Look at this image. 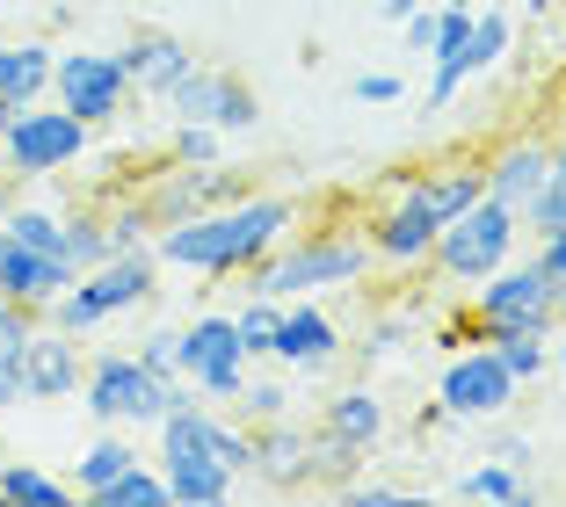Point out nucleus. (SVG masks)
Wrapping results in <instances>:
<instances>
[{
    "label": "nucleus",
    "instance_id": "1",
    "mask_svg": "<svg viewBox=\"0 0 566 507\" xmlns=\"http://www.w3.org/2000/svg\"><path fill=\"white\" fill-rule=\"evenodd\" d=\"M298 225V203L291 197H269V189H248V197L218 203V211H197L182 225H160L153 232V254L167 268H197V276H240L283 246V232Z\"/></svg>",
    "mask_w": 566,
    "mask_h": 507
},
{
    "label": "nucleus",
    "instance_id": "2",
    "mask_svg": "<svg viewBox=\"0 0 566 507\" xmlns=\"http://www.w3.org/2000/svg\"><path fill=\"white\" fill-rule=\"evenodd\" d=\"M254 297H327L370 276V240L364 225H291L283 246H269L254 268H240Z\"/></svg>",
    "mask_w": 566,
    "mask_h": 507
},
{
    "label": "nucleus",
    "instance_id": "3",
    "mask_svg": "<svg viewBox=\"0 0 566 507\" xmlns=\"http://www.w3.org/2000/svg\"><path fill=\"white\" fill-rule=\"evenodd\" d=\"M73 399L87 406L95 427H160V413L189 406L197 384H189V377H153L132 348H102V356H87Z\"/></svg>",
    "mask_w": 566,
    "mask_h": 507
},
{
    "label": "nucleus",
    "instance_id": "4",
    "mask_svg": "<svg viewBox=\"0 0 566 507\" xmlns=\"http://www.w3.org/2000/svg\"><path fill=\"white\" fill-rule=\"evenodd\" d=\"M153 291H160V254H153V246H124L109 262L81 268V276L44 305V319L66 327V334H95V327H109V319H124V311H138Z\"/></svg>",
    "mask_w": 566,
    "mask_h": 507
},
{
    "label": "nucleus",
    "instance_id": "5",
    "mask_svg": "<svg viewBox=\"0 0 566 507\" xmlns=\"http://www.w3.org/2000/svg\"><path fill=\"white\" fill-rule=\"evenodd\" d=\"M516 254H523V211L480 197V203H465V211L436 232L429 268H436V283H450V291H472L480 276H494V268L516 262Z\"/></svg>",
    "mask_w": 566,
    "mask_h": 507
},
{
    "label": "nucleus",
    "instance_id": "6",
    "mask_svg": "<svg viewBox=\"0 0 566 507\" xmlns=\"http://www.w3.org/2000/svg\"><path fill=\"white\" fill-rule=\"evenodd\" d=\"M160 478H167V507H218L233 500L240 478L218 464L211 450V406L203 399H189V406L160 413Z\"/></svg>",
    "mask_w": 566,
    "mask_h": 507
},
{
    "label": "nucleus",
    "instance_id": "7",
    "mask_svg": "<svg viewBox=\"0 0 566 507\" xmlns=\"http://www.w3.org/2000/svg\"><path fill=\"white\" fill-rule=\"evenodd\" d=\"M465 311L472 327H480V341H494V334H559V283H552V268L537 262H501L494 276H480L465 291Z\"/></svg>",
    "mask_w": 566,
    "mask_h": 507
},
{
    "label": "nucleus",
    "instance_id": "8",
    "mask_svg": "<svg viewBox=\"0 0 566 507\" xmlns=\"http://www.w3.org/2000/svg\"><path fill=\"white\" fill-rule=\"evenodd\" d=\"M87 152H95V131L59 102H22L0 124V167L15 181H59L73 167H87Z\"/></svg>",
    "mask_w": 566,
    "mask_h": 507
},
{
    "label": "nucleus",
    "instance_id": "9",
    "mask_svg": "<svg viewBox=\"0 0 566 507\" xmlns=\"http://www.w3.org/2000/svg\"><path fill=\"white\" fill-rule=\"evenodd\" d=\"M175 370L197 384L203 406H233L240 384H248V348H240V327H233V311H197L182 327V341H175Z\"/></svg>",
    "mask_w": 566,
    "mask_h": 507
},
{
    "label": "nucleus",
    "instance_id": "10",
    "mask_svg": "<svg viewBox=\"0 0 566 507\" xmlns=\"http://www.w3.org/2000/svg\"><path fill=\"white\" fill-rule=\"evenodd\" d=\"M51 102H59V109H73L87 131L117 124V116L132 109L124 59H117V51H95V44H66L59 59H51Z\"/></svg>",
    "mask_w": 566,
    "mask_h": 507
},
{
    "label": "nucleus",
    "instance_id": "11",
    "mask_svg": "<svg viewBox=\"0 0 566 507\" xmlns=\"http://www.w3.org/2000/svg\"><path fill=\"white\" fill-rule=\"evenodd\" d=\"M138 197H146L153 225H182L197 211H218V203L248 197V175L233 160H160L146 181H138Z\"/></svg>",
    "mask_w": 566,
    "mask_h": 507
},
{
    "label": "nucleus",
    "instance_id": "12",
    "mask_svg": "<svg viewBox=\"0 0 566 507\" xmlns=\"http://www.w3.org/2000/svg\"><path fill=\"white\" fill-rule=\"evenodd\" d=\"M160 102L175 109V124H211V131H226V138H240V131H254V124H262L254 87L240 81V73H226V66H203V59L175 87H167Z\"/></svg>",
    "mask_w": 566,
    "mask_h": 507
},
{
    "label": "nucleus",
    "instance_id": "13",
    "mask_svg": "<svg viewBox=\"0 0 566 507\" xmlns=\"http://www.w3.org/2000/svg\"><path fill=\"white\" fill-rule=\"evenodd\" d=\"M516 392H523V384L501 370V356L486 341L443 356V377H436V399H443L450 421H501V413L516 406Z\"/></svg>",
    "mask_w": 566,
    "mask_h": 507
},
{
    "label": "nucleus",
    "instance_id": "14",
    "mask_svg": "<svg viewBox=\"0 0 566 507\" xmlns=\"http://www.w3.org/2000/svg\"><path fill=\"white\" fill-rule=\"evenodd\" d=\"M269 356L283 362V370H334V362L349 356V334H342V319H334L319 297H283V319H276V348Z\"/></svg>",
    "mask_w": 566,
    "mask_h": 507
},
{
    "label": "nucleus",
    "instance_id": "15",
    "mask_svg": "<svg viewBox=\"0 0 566 507\" xmlns=\"http://www.w3.org/2000/svg\"><path fill=\"white\" fill-rule=\"evenodd\" d=\"M81 370H87L81 334H66V327H51V319H36V334L22 341V356H15V384H22V399H30V406L73 399V392H81Z\"/></svg>",
    "mask_w": 566,
    "mask_h": 507
},
{
    "label": "nucleus",
    "instance_id": "16",
    "mask_svg": "<svg viewBox=\"0 0 566 507\" xmlns=\"http://www.w3.org/2000/svg\"><path fill=\"white\" fill-rule=\"evenodd\" d=\"M552 138L545 131H509V138H494V146L480 152V189L494 203H509V211H523V203L537 197V181H545V167H552Z\"/></svg>",
    "mask_w": 566,
    "mask_h": 507
},
{
    "label": "nucleus",
    "instance_id": "17",
    "mask_svg": "<svg viewBox=\"0 0 566 507\" xmlns=\"http://www.w3.org/2000/svg\"><path fill=\"white\" fill-rule=\"evenodd\" d=\"M254 427V464L248 478L269 493H305L313 486V427H298L291 413H276V421H248Z\"/></svg>",
    "mask_w": 566,
    "mask_h": 507
},
{
    "label": "nucleus",
    "instance_id": "18",
    "mask_svg": "<svg viewBox=\"0 0 566 507\" xmlns=\"http://www.w3.org/2000/svg\"><path fill=\"white\" fill-rule=\"evenodd\" d=\"M392 197H407L436 232H443L450 218L465 211V203L486 197V189H480V160H429V167H407V175L392 181Z\"/></svg>",
    "mask_w": 566,
    "mask_h": 507
},
{
    "label": "nucleus",
    "instance_id": "19",
    "mask_svg": "<svg viewBox=\"0 0 566 507\" xmlns=\"http://www.w3.org/2000/svg\"><path fill=\"white\" fill-rule=\"evenodd\" d=\"M117 59H124V81H132V95L160 102L167 87L197 66V44H189V36H175V30H153V22H138V30L124 36Z\"/></svg>",
    "mask_w": 566,
    "mask_h": 507
},
{
    "label": "nucleus",
    "instance_id": "20",
    "mask_svg": "<svg viewBox=\"0 0 566 507\" xmlns=\"http://www.w3.org/2000/svg\"><path fill=\"white\" fill-rule=\"evenodd\" d=\"M73 276H81V268H73L66 254H44V246H22V240H8V232H0V297H15V305H36V311H44Z\"/></svg>",
    "mask_w": 566,
    "mask_h": 507
},
{
    "label": "nucleus",
    "instance_id": "21",
    "mask_svg": "<svg viewBox=\"0 0 566 507\" xmlns=\"http://www.w3.org/2000/svg\"><path fill=\"white\" fill-rule=\"evenodd\" d=\"M364 240H370V262H385V268H421V262H429V246H436V225L407 197H392L385 211L364 218Z\"/></svg>",
    "mask_w": 566,
    "mask_h": 507
},
{
    "label": "nucleus",
    "instance_id": "22",
    "mask_svg": "<svg viewBox=\"0 0 566 507\" xmlns=\"http://www.w3.org/2000/svg\"><path fill=\"white\" fill-rule=\"evenodd\" d=\"M319 427L342 435V442H356V450L370 457V450L385 442V427H392V413H385V399L370 392V384H342V392L319 406Z\"/></svg>",
    "mask_w": 566,
    "mask_h": 507
},
{
    "label": "nucleus",
    "instance_id": "23",
    "mask_svg": "<svg viewBox=\"0 0 566 507\" xmlns=\"http://www.w3.org/2000/svg\"><path fill=\"white\" fill-rule=\"evenodd\" d=\"M51 59H59V44H44V36L0 44V102H8V109H22V102H44V95H51Z\"/></svg>",
    "mask_w": 566,
    "mask_h": 507
},
{
    "label": "nucleus",
    "instance_id": "24",
    "mask_svg": "<svg viewBox=\"0 0 566 507\" xmlns=\"http://www.w3.org/2000/svg\"><path fill=\"white\" fill-rule=\"evenodd\" d=\"M132 464H138V442L124 435V427H102V435L81 450V464H73V493L87 500V493H102L109 478H124Z\"/></svg>",
    "mask_w": 566,
    "mask_h": 507
},
{
    "label": "nucleus",
    "instance_id": "25",
    "mask_svg": "<svg viewBox=\"0 0 566 507\" xmlns=\"http://www.w3.org/2000/svg\"><path fill=\"white\" fill-rule=\"evenodd\" d=\"M523 232H531V240H559V232H566V146L552 152L537 197L523 203Z\"/></svg>",
    "mask_w": 566,
    "mask_h": 507
},
{
    "label": "nucleus",
    "instance_id": "26",
    "mask_svg": "<svg viewBox=\"0 0 566 507\" xmlns=\"http://www.w3.org/2000/svg\"><path fill=\"white\" fill-rule=\"evenodd\" d=\"M0 500H8V507H15V500L59 507V500H73V478H51L44 464H30V457H0Z\"/></svg>",
    "mask_w": 566,
    "mask_h": 507
},
{
    "label": "nucleus",
    "instance_id": "27",
    "mask_svg": "<svg viewBox=\"0 0 566 507\" xmlns=\"http://www.w3.org/2000/svg\"><path fill=\"white\" fill-rule=\"evenodd\" d=\"M509 44H516V22L501 15V8H472V36H465V73L472 81H486V73L501 66V59H509Z\"/></svg>",
    "mask_w": 566,
    "mask_h": 507
},
{
    "label": "nucleus",
    "instance_id": "28",
    "mask_svg": "<svg viewBox=\"0 0 566 507\" xmlns=\"http://www.w3.org/2000/svg\"><path fill=\"white\" fill-rule=\"evenodd\" d=\"M59 254H66L73 268H95V262H109L117 246H109V225H102V203H73L66 211V232H59Z\"/></svg>",
    "mask_w": 566,
    "mask_h": 507
},
{
    "label": "nucleus",
    "instance_id": "29",
    "mask_svg": "<svg viewBox=\"0 0 566 507\" xmlns=\"http://www.w3.org/2000/svg\"><path fill=\"white\" fill-rule=\"evenodd\" d=\"M415 327H421V311H378V319L349 341V356L364 362V370H370V362H392L407 341H415Z\"/></svg>",
    "mask_w": 566,
    "mask_h": 507
},
{
    "label": "nucleus",
    "instance_id": "30",
    "mask_svg": "<svg viewBox=\"0 0 566 507\" xmlns=\"http://www.w3.org/2000/svg\"><path fill=\"white\" fill-rule=\"evenodd\" d=\"M95 507H167V478H160V464H146L138 457L124 478H109L102 493H87Z\"/></svg>",
    "mask_w": 566,
    "mask_h": 507
},
{
    "label": "nucleus",
    "instance_id": "31",
    "mask_svg": "<svg viewBox=\"0 0 566 507\" xmlns=\"http://www.w3.org/2000/svg\"><path fill=\"white\" fill-rule=\"evenodd\" d=\"M458 500H531V472H509V464L480 457L472 472H458Z\"/></svg>",
    "mask_w": 566,
    "mask_h": 507
},
{
    "label": "nucleus",
    "instance_id": "32",
    "mask_svg": "<svg viewBox=\"0 0 566 507\" xmlns=\"http://www.w3.org/2000/svg\"><path fill=\"white\" fill-rule=\"evenodd\" d=\"M486 348L501 356V370L516 377V384H537L552 370V334H494Z\"/></svg>",
    "mask_w": 566,
    "mask_h": 507
},
{
    "label": "nucleus",
    "instance_id": "33",
    "mask_svg": "<svg viewBox=\"0 0 566 507\" xmlns=\"http://www.w3.org/2000/svg\"><path fill=\"white\" fill-rule=\"evenodd\" d=\"M102 225H109V246H117V254H124V246H153V232H160L153 211H146V197H138V181L124 189L117 203H102Z\"/></svg>",
    "mask_w": 566,
    "mask_h": 507
},
{
    "label": "nucleus",
    "instance_id": "34",
    "mask_svg": "<svg viewBox=\"0 0 566 507\" xmlns=\"http://www.w3.org/2000/svg\"><path fill=\"white\" fill-rule=\"evenodd\" d=\"M356 472H364V450H356V442H342V435H327V427H313V486L342 493Z\"/></svg>",
    "mask_w": 566,
    "mask_h": 507
},
{
    "label": "nucleus",
    "instance_id": "35",
    "mask_svg": "<svg viewBox=\"0 0 566 507\" xmlns=\"http://www.w3.org/2000/svg\"><path fill=\"white\" fill-rule=\"evenodd\" d=\"M276 319H283V297H254L233 311V327H240V348H248V362H262L269 348H276Z\"/></svg>",
    "mask_w": 566,
    "mask_h": 507
},
{
    "label": "nucleus",
    "instance_id": "36",
    "mask_svg": "<svg viewBox=\"0 0 566 507\" xmlns=\"http://www.w3.org/2000/svg\"><path fill=\"white\" fill-rule=\"evenodd\" d=\"M233 413H240V421H276V413H291V384H276V377H254V370H248V384H240Z\"/></svg>",
    "mask_w": 566,
    "mask_h": 507
},
{
    "label": "nucleus",
    "instance_id": "37",
    "mask_svg": "<svg viewBox=\"0 0 566 507\" xmlns=\"http://www.w3.org/2000/svg\"><path fill=\"white\" fill-rule=\"evenodd\" d=\"M36 319H44L36 305H15V297H0V370H15V356H22V341L36 334Z\"/></svg>",
    "mask_w": 566,
    "mask_h": 507
},
{
    "label": "nucleus",
    "instance_id": "38",
    "mask_svg": "<svg viewBox=\"0 0 566 507\" xmlns=\"http://www.w3.org/2000/svg\"><path fill=\"white\" fill-rule=\"evenodd\" d=\"M167 160H226V131H211V124H175Z\"/></svg>",
    "mask_w": 566,
    "mask_h": 507
},
{
    "label": "nucleus",
    "instance_id": "39",
    "mask_svg": "<svg viewBox=\"0 0 566 507\" xmlns=\"http://www.w3.org/2000/svg\"><path fill=\"white\" fill-rule=\"evenodd\" d=\"M175 341H182V327H146V334H138V348H132V356L146 362L153 377H182V370H175Z\"/></svg>",
    "mask_w": 566,
    "mask_h": 507
},
{
    "label": "nucleus",
    "instance_id": "40",
    "mask_svg": "<svg viewBox=\"0 0 566 507\" xmlns=\"http://www.w3.org/2000/svg\"><path fill=\"white\" fill-rule=\"evenodd\" d=\"M342 500L349 507H400V500H415V486H392V478H364L356 472L349 486H342Z\"/></svg>",
    "mask_w": 566,
    "mask_h": 507
},
{
    "label": "nucleus",
    "instance_id": "41",
    "mask_svg": "<svg viewBox=\"0 0 566 507\" xmlns=\"http://www.w3.org/2000/svg\"><path fill=\"white\" fill-rule=\"evenodd\" d=\"M356 102H364V109H392V102L407 95V81L400 73H356V87H349Z\"/></svg>",
    "mask_w": 566,
    "mask_h": 507
},
{
    "label": "nucleus",
    "instance_id": "42",
    "mask_svg": "<svg viewBox=\"0 0 566 507\" xmlns=\"http://www.w3.org/2000/svg\"><path fill=\"white\" fill-rule=\"evenodd\" d=\"M486 457H494V464H509V472H531V457H537V450H531V435H486Z\"/></svg>",
    "mask_w": 566,
    "mask_h": 507
},
{
    "label": "nucleus",
    "instance_id": "43",
    "mask_svg": "<svg viewBox=\"0 0 566 507\" xmlns=\"http://www.w3.org/2000/svg\"><path fill=\"white\" fill-rule=\"evenodd\" d=\"M400 36H407V51H429V36H436V8H415V15L400 22Z\"/></svg>",
    "mask_w": 566,
    "mask_h": 507
},
{
    "label": "nucleus",
    "instance_id": "44",
    "mask_svg": "<svg viewBox=\"0 0 566 507\" xmlns=\"http://www.w3.org/2000/svg\"><path fill=\"white\" fill-rule=\"evenodd\" d=\"M537 262L552 268V283H566V232L559 240H537Z\"/></svg>",
    "mask_w": 566,
    "mask_h": 507
},
{
    "label": "nucleus",
    "instance_id": "45",
    "mask_svg": "<svg viewBox=\"0 0 566 507\" xmlns=\"http://www.w3.org/2000/svg\"><path fill=\"white\" fill-rule=\"evenodd\" d=\"M15 197H22V181L0 167V225H8V211H15Z\"/></svg>",
    "mask_w": 566,
    "mask_h": 507
},
{
    "label": "nucleus",
    "instance_id": "46",
    "mask_svg": "<svg viewBox=\"0 0 566 507\" xmlns=\"http://www.w3.org/2000/svg\"><path fill=\"white\" fill-rule=\"evenodd\" d=\"M415 8H421V0H378V15H385V22H407Z\"/></svg>",
    "mask_w": 566,
    "mask_h": 507
},
{
    "label": "nucleus",
    "instance_id": "47",
    "mask_svg": "<svg viewBox=\"0 0 566 507\" xmlns=\"http://www.w3.org/2000/svg\"><path fill=\"white\" fill-rule=\"evenodd\" d=\"M8 406H22V384H15V370H0V413Z\"/></svg>",
    "mask_w": 566,
    "mask_h": 507
},
{
    "label": "nucleus",
    "instance_id": "48",
    "mask_svg": "<svg viewBox=\"0 0 566 507\" xmlns=\"http://www.w3.org/2000/svg\"><path fill=\"white\" fill-rule=\"evenodd\" d=\"M552 370H559V377H566V327H559V334H552Z\"/></svg>",
    "mask_w": 566,
    "mask_h": 507
},
{
    "label": "nucleus",
    "instance_id": "49",
    "mask_svg": "<svg viewBox=\"0 0 566 507\" xmlns=\"http://www.w3.org/2000/svg\"><path fill=\"white\" fill-rule=\"evenodd\" d=\"M531 15L545 22V15H566V0H531Z\"/></svg>",
    "mask_w": 566,
    "mask_h": 507
},
{
    "label": "nucleus",
    "instance_id": "50",
    "mask_svg": "<svg viewBox=\"0 0 566 507\" xmlns=\"http://www.w3.org/2000/svg\"><path fill=\"white\" fill-rule=\"evenodd\" d=\"M559 146H566V87H559Z\"/></svg>",
    "mask_w": 566,
    "mask_h": 507
},
{
    "label": "nucleus",
    "instance_id": "51",
    "mask_svg": "<svg viewBox=\"0 0 566 507\" xmlns=\"http://www.w3.org/2000/svg\"><path fill=\"white\" fill-rule=\"evenodd\" d=\"M436 8H480V0H436Z\"/></svg>",
    "mask_w": 566,
    "mask_h": 507
},
{
    "label": "nucleus",
    "instance_id": "52",
    "mask_svg": "<svg viewBox=\"0 0 566 507\" xmlns=\"http://www.w3.org/2000/svg\"><path fill=\"white\" fill-rule=\"evenodd\" d=\"M559 327H566V283H559Z\"/></svg>",
    "mask_w": 566,
    "mask_h": 507
},
{
    "label": "nucleus",
    "instance_id": "53",
    "mask_svg": "<svg viewBox=\"0 0 566 507\" xmlns=\"http://www.w3.org/2000/svg\"><path fill=\"white\" fill-rule=\"evenodd\" d=\"M8 116H15V109H8V102H0V124H8Z\"/></svg>",
    "mask_w": 566,
    "mask_h": 507
}]
</instances>
